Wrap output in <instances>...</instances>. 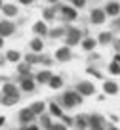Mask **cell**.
<instances>
[{"mask_svg": "<svg viewBox=\"0 0 120 130\" xmlns=\"http://www.w3.org/2000/svg\"><path fill=\"white\" fill-rule=\"evenodd\" d=\"M48 130H67V126H63V124H50Z\"/></svg>", "mask_w": 120, "mask_h": 130, "instance_id": "f1b7e54d", "label": "cell"}, {"mask_svg": "<svg viewBox=\"0 0 120 130\" xmlns=\"http://www.w3.org/2000/svg\"><path fill=\"white\" fill-rule=\"evenodd\" d=\"M116 48H118V50H120V42H116Z\"/></svg>", "mask_w": 120, "mask_h": 130, "instance_id": "74e56055", "label": "cell"}, {"mask_svg": "<svg viewBox=\"0 0 120 130\" xmlns=\"http://www.w3.org/2000/svg\"><path fill=\"white\" fill-rule=\"evenodd\" d=\"M17 59H19V52H15V50L8 52V61H17Z\"/></svg>", "mask_w": 120, "mask_h": 130, "instance_id": "603a6c76", "label": "cell"}, {"mask_svg": "<svg viewBox=\"0 0 120 130\" xmlns=\"http://www.w3.org/2000/svg\"><path fill=\"white\" fill-rule=\"evenodd\" d=\"M93 46H95V40H93V38H86V40L82 42V48L84 50H92Z\"/></svg>", "mask_w": 120, "mask_h": 130, "instance_id": "ffe728a7", "label": "cell"}, {"mask_svg": "<svg viewBox=\"0 0 120 130\" xmlns=\"http://www.w3.org/2000/svg\"><path fill=\"white\" fill-rule=\"evenodd\" d=\"M50 113H52V115H55V117H61V115H63V111H61L59 107L55 105V103H52V105H50Z\"/></svg>", "mask_w": 120, "mask_h": 130, "instance_id": "44dd1931", "label": "cell"}, {"mask_svg": "<svg viewBox=\"0 0 120 130\" xmlns=\"http://www.w3.org/2000/svg\"><path fill=\"white\" fill-rule=\"evenodd\" d=\"M48 2H52V4H55V2H57V0H48Z\"/></svg>", "mask_w": 120, "mask_h": 130, "instance_id": "8d00e7d4", "label": "cell"}, {"mask_svg": "<svg viewBox=\"0 0 120 130\" xmlns=\"http://www.w3.org/2000/svg\"><path fill=\"white\" fill-rule=\"evenodd\" d=\"M31 48L34 50V52H40V50L44 48V44H42V40H40V38H34V40L31 42Z\"/></svg>", "mask_w": 120, "mask_h": 130, "instance_id": "d6986e66", "label": "cell"}, {"mask_svg": "<svg viewBox=\"0 0 120 130\" xmlns=\"http://www.w3.org/2000/svg\"><path fill=\"white\" fill-rule=\"evenodd\" d=\"M76 90H78V94H82V96H92L93 94V84L92 82H88V80H82L78 86H76Z\"/></svg>", "mask_w": 120, "mask_h": 130, "instance_id": "3957f363", "label": "cell"}, {"mask_svg": "<svg viewBox=\"0 0 120 130\" xmlns=\"http://www.w3.org/2000/svg\"><path fill=\"white\" fill-rule=\"evenodd\" d=\"M0 6H2V2H0Z\"/></svg>", "mask_w": 120, "mask_h": 130, "instance_id": "ab89813d", "label": "cell"}, {"mask_svg": "<svg viewBox=\"0 0 120 130\" xmlns=\"http://www.w3.org/2000/svg\"><path fill=\"white\" fill-rule=\"evenodd\" d=\"M92 21L97 23V25L103 23V21H105V12H103V10H93V12H92Z\"/></svg>", "mask_w": 120, "mask_h": 130, "instance_id": "52a82bcc", "label": "cell"}, {"mask_svg": "<svg viewBox=\"0 0 120 130\" xmlns=\"http://www.w3.org/2000/svg\"><path fill=\"white\" fill-rule=\"evenodd\" d=\"M55 57L59 61H69V59H71V50H69L67 46H65V48H59L57 54H55Z\"/></svg>", "mask_w": 120, "mask_h": 130, "instance_id": "5b68a950", "label": "cell"}, {"mask_svg": "<svg viewBox=\"0 0 120 130\" xmlns=\"http://www.w3.org/2000/svg\"><path fill=\"white\" fill-rule=\"evenodd\" d=\"M42 124H44L46 128H50V119L48 117H42Z\"/></svg>", "mask_w": 120, "mask_h": 130, "instance_id": "4dcf8cb0", "label": "cell"}, {"mask_svg": "<svg viewBox=\"0 0 120 130\" xmlns=\"http://www.w3.org/2000/svg\"><path fill=\"white\" fill-rule=\"evenodd\" d=\"M76 126H78V128H88V121H86V119H82V117H76Z\"/></svg>", "mask_w": 120, "mask_h": 130, "instance_id": "7402d4cb", "label": "cell"}, {"mask_svg": "<svg viewBox=\"0 0 120 130\" xmlns=\"http://www.w3.org/2000/svg\"><path fill=\"white\" fill-rule=\"evenodd\" d=\"M15 102H17V98H10V96H6L4 100H2V103H4V105H13Z\"/></svg>", "mask_w": 120, "mask_h": 130, "instance_id": "d4e9b609", "label": "cell"}, {"mask_svg": "<svg viewBox=\"0 0 120 130\" xmlns=\"http://www.w3.org/2000/svg\"><path fill=\"white\" fill-rule=\"evenodd\" d=\"M27 61H29V63H38V61H42V57L34 56V54H29V56H27Z\"/></svg>", "mask_w": 120, "mask_h": 130, "instance_id": "cb8c5ba5", "label": "cell"}, {"mask_svg": "<svg viewBox=\"0 0 120 130\" xmlns=\"http://www.w3.org/2000/svg\"><path fill=\"white\" fill-rule=\"evenodd\" d=\"M109 71H111L112 75H118V73H120V67H118V65H116V63H112L111 67H109Z\"/></svg>", "mask_w": 120, "mask_h": 130, "instance_id": "4316f807", "label": "cell"}, {"mask_svg": "<svg viewBox=\"0 0 120 130\" xmlns=\"http://www.w3.org/2000/svg\"><path fill=\"white\" fill-rule=\"evenodd\" d=\"M0 124H4V117H0Z\"/></svg>", "mask_w": 120, "mask_h": 130, "instance_id": "d590c367", "label": "cell"}, {"mask_svg": "<svg viewBox=\"0 0 120 130\" xmlns=\"http://www.w3.org/2000/svg\"><path fill=\"white\" fill-rule=\"evenodd\" d=\"M44 19H53V10H44Z\"/></svg>", "mask_w": 120, "mask_h": 130, "instance_id": "83f0119b", "label": "cell"}, {"mask_svg": "<svg viewBox=\"0 0 120 130\" xmlns=\"http://www.w3.org/2000/svg\"><path fill=\"white\" fill-rule=\"evenodd\" d=\"M2 10H4V13H6V15H15V13H17V8H15V6H12V4L2 6Z\"/></svg>", "mask_w": 120, "mask_h": 130, "instance_id": "e0dca14e", "label": "cell"}, {"mask_svg": "<svg viewBox=\"0 0 120 130\" xmlns=\"http://www.w3.org/2000/svg\"><path fill=\"white\" fill-rule=\"evenodd\" d=\"M63 15H65V19H67V21H72V19H76V12H74L72 8H67V6L63 8Z\"/></svg>", "mask_w": 120, "mask_h": 130, "instance_id": "8fae6325", "label": "cell"}, {"mask_svg": "<svg viewBox=\"0 0 120 130\" xmlns=\"http://www.w3.org/2000/svg\"><path fill=\"white\" fill-rule=\"evenodd\" d=\"M2 46H4V40H2V37H0V48H2Z\"/></svg>", "mask_w": 120, "mask_h": 130, "instance_id": "e575fe53", "label": "cell"}, {"mask_svg": "<svg viewBox=\"0 0 120 130\" xmlns=\"http://www.w3.org/2000/svg\"><path fill=\"white\" fill-rule=\"evenodd\" d=\"M32 88H34V82H32L29 77H23V78H21V90H25V92H31Z\"/></svg>", "mask_w": 120, "mask_h": 130, "instance_id": "9c48e42d", "label": "cell"}, {"mask_svg": "<svg viewBox=\"0 0 120 130\" xmlns=\"http://www.w3.org/2000/svg\"><path fill=\"white\" fill-rule=\"evenodd\" d=\"M63 29H53V31H52V35H50V37H52V38H59L61 37V35H63Z\"/></svg>", "mask_w": 120, "mask_h": 130, "instance_id": "484cf974", "label": "cell"}, {"mask_svg": "<svg viewBox=\"0 0 120 130\" xmlns=\"http://www.w3.org/2000/svg\"><path fill=\"white\" fill-rule=\"evenodd\" d=\"M29 71H31V69H29V65H19V73L21 75H29Z\"/></svg>", "mask_w": 120, "mask_h": 130, "instance_id": "f546056e", "label": "cell"}, {"mask_svg": "<svg viewBox=\"0 0 120 130\" xmlns=\"http://www.w3.org/2000/svg\"><path fill=\"white\" fill-rule=\"evenodd\" d=\"M72 2H74L76 8H82V6H84V0H72Z\"/></svg>", "mask_w": 120, "mask_h": 130, "instance_id": "1f68e13d", "label": "cell"}, {"mask_svg": "<svg viewBox=\"0 0 120 130\" xmlns=\"http://www.w3.org/2000/svg\"><path fill=\"white\" fill-rule=\"evenodd\" d=\"M78 40H80V31H78V29H69V31H67V44L74 46Z\"/></svg>", "mask_w": 120, "mask_h": 130, "instance_id": "277c9868", "label": "cell"}, {"mask_svg": "<svg viewBox=\"0 0 120 130\" xmlns=\"http://www.w3.org/2000/svg\"><path fill=\"white\" fill-rule=\"evenodd\" d=\"M2 92H4V96H10V98H17V88L13 84H4V88H2Z\"/></svg>", "mask_w": 120, "mask_h": 130, "instance_id": "ba28073f", "label": "cell"}, {"mask_svg": "<svg viewBox=\"0 0 120 130\" xmlns=\"http://www.w3.org/2000/svg\"><path fill=\"white\" fill-rule=\"evenodd\" d=\"M111 130H118V128H111Z\"/></svg>", "mask_w": 120, "mask_h": 130, "instance_id": "f35d334b", "label": "cell"}, {"mask_svg": "<svg viewBox=\"0 0 120 130\" xmlns=\"http://www.w3.org/2000/svg\"><path fill=\"white\" fill-rule=\"evenodd\" d=\"M34 32H38V35H46V32H48V29H46V23H44V21H38V23H34Z\"/></svg>", "mask_w": 120, "mask_h": 130, "instance_id": "5bb4252c", "label": "cell"}, {"mask_svg": "<svg viewBox=\"0 0 120 130\" xmlns=\"http://www.w3.org/2000/svg\"><path fill=\"white\" fill-rule=\"evenodd\" d=\"M50 78H52V73H50V71H42V73L36 75V80L38 82H48Z\"/></svg>", "mask_w": 120, "mask_h": 130, "instance_id": "4fadbf2b", "label": "cell"}, {"mask_svg": "<svg viewBox=\"0 0 120 130\" xmlns=\"http://www.w3.org/2000/svg\"><path fill=\"white\" fill-rule=\"evenodd\" d=\"M105 92H107V94H116V92H118V86H116L114 82L109 80V82H105Z\"/></svg>", "mask_w": 120, "mask_h": 130, "instance_id": "9a60e30c", "label": "cell"}, {"mask_svg": "<svg viewBox=\"0 0 120 130\" xmlns=\"http://www.w3.org/2000/svg\"><path fill=\"white\" fill-rule=\"evenodd\" d=\"M25 130H38V126H25Z\"/></svg>", "mask_w": 120, "mask_h": 130, "instance_id": "836d02e7", "label": "cell"}, {"mask_svg": "<svg viewBox=\"0 0 120 130\" xmlns=\"http://www.w3.org/2000/svg\"><path fill=\"white\" fill-rule=\"evenodd\" d=\"M23 130H25V126H23Z\"/></svg>", "mask_w": 120, "mask_h": 130, "instance_id": "60d3db41", "label": "cell"}, {"mask_svg": "<svg viewBox=\"0 0 120 130\" xmlns=\"http://www.w3.org/2000/svg\"><path fill=\"white\" fill-rule=\"evenodd\" d=\"M118 12H120V6L116 2H109L107 8H105V13H111V15H116Z\"/></svg>", "mask_w": 120, "mask_h": 130, "instance_id": "30bf717a", "label": "cell"}, {"mask_svg": "<svg viewBox=\"0 0 120 130\" xmlns=\"http://www.w3.org/2000/svg\"><path fill=\"white\" fill-rule=\"evenodd\" d=\"M61 102H63V105H67V107H74L76 103L82 102V96H78L76 92H67V94H63Z\"/></svg>", "mask_w": 120, "mask_h": 130, "instance_id": "6da1fadb", "label": "cell"}, {"mask_svg": "<svg viewBox=\"0 0 120 130\" xmlns=\"http://www.w3.org/2000/svg\"><path fill=\"white\" fill-rule=\"evenodd\" d=\"M44 107H46L44 103H42V102H38V103H32V105L29 107V109L32 111V115H40L42 111H44Z\"/></svg>", "mask_w": 120, "mask_h": 130, "instance_id": "7c38bea8", "label": "cell"}, {"mask_svg": "<svg viewBox=\"0 0 120 130\" xmlns=\"http://www.w3.org/2000/svg\"><path fill=\"white\" fill-rule=\"evenodd\" d=\"M111 40H112L111 32H101V35H99V42H101V44H109Z\"/></svg>", "mask_w": 120, "mask_h": 130, "instance_id": "ac0fdd59", "label": "cell"}, {"mask_svg": "<svg viewBox=\"0 0 120 130\" xmlns=\"http://www.w3.org/2000/svg\"><path fill=\"white\" fill-rule=\"evenodd\" d=\"M13 31H15V25L12 23V21H2L0 23V37H10V35H13Z\"/></svg>", "mask_w": 120, "mask_h": 130, "instance_id": "7a4b0ae2", "label": "cell"}, {"mask_svg": "<svg viewBox=\"0 0 120 130\" xmlns=\"http://www.w3.org/2000/svg\"><path fill=\"white\" fill-rule=\"evenodd\" d=\"M32 119H34V115H32V111H31V109H23V111L19 113V121H21V122H25V124H29Z\"/></svg>", "mask_w": 120, "mask_h": 130, "instance_id": "8992f818", "label": "cell"}, {"mask_svg": "<svg viewBox=\"0 0 120 130\" xmlns=\"http://www.w3.org/2000/svg\"><path fill=\"white\" fill-rule=\"evenodd\" d=\"M21 4H25V6H29V4H32V2H34V0H19Z\"/></svg>", "mask_w": 120, "mask_h": 130, "instance_id": "d6a6232c", "label": "cell"}, {"mask_svg": "<svg viewBox=\"0 0 120 130\" xmlns=\"http://www.w3.org/2000/svg\"><path fill=\"white\" fill-rule=\"evenodd\" d=\"M48 82H50V86H52V88H61V86H63V80H61V77H52Z\"/></svg>", "mask_w": 120, "mask_h": 130, "instance_id": "2e32d148", "label": "cell"}]
</instances>
